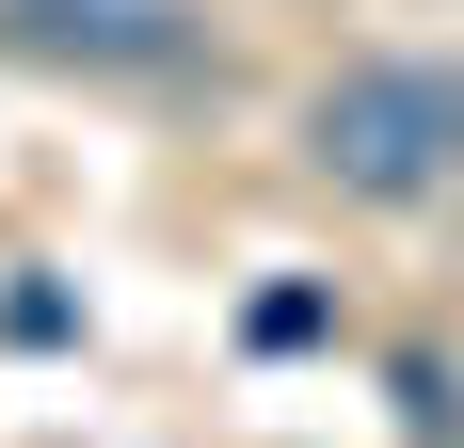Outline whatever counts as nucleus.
Instances as JSON below:
<instances>
[{"label":"nucleus","instance_id":"nucleus-1","mask_svg":"<svg viewBox=\"0 0 464 448\" xmlns=\"http://www.w3.org/2000/svg\"><path fill=\"white\" fill-rule=\"evenodd\" d=\"M304 144H321V177H336V192L417 209V192H449V177H464V81H449V64H353V81H321Z\"/></svg>","mask_w":464,"mask_h":448},{"label":"nucleus","instance_id":"nucleus-2","mask_svg":"<svg viewBox=\"0 0 464 448\" xmlns=\"http://www.w3.org/2000/svg\"><path fill=\"white\" fill-rule=\"evenodd\" d=\"M321 320H336L321 288H256V353H304V336H321Z\"/></svg>","mask_w":464,"mask_h":448}]
</instances>
